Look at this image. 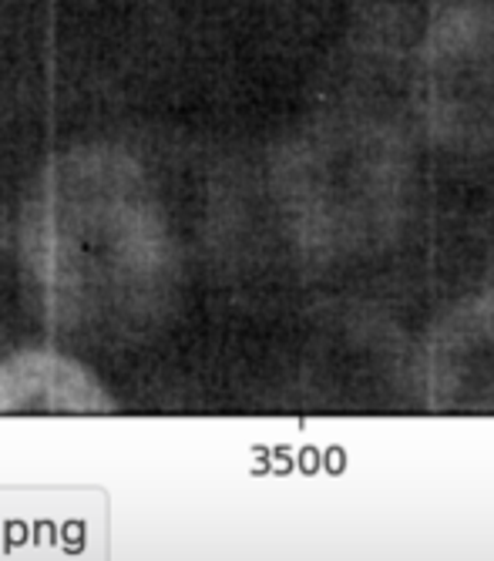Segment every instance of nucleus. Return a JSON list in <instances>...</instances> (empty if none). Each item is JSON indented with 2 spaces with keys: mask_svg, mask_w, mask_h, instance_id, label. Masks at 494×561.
<instances>
[{
  "mask_svg": "<svg viewBox=\"0 0 494 561\" xmlns=\"http://www.w3.org/2000/svg\"><path fill=\"white\" fill-rule=\"evenodd\" d=\"M310 226L333 252H367L390 239L407 198V156L387 128L354 118L310 148Z\"/></svg>",
  "mask_w": 494,
  "mask_h": 561,
  "instance_id": "f257e3e1",
  "label": "nucleus"
},
{
  "mask_svg": "<svg viewBox=\"0 0 494 561\" xmlns=\"http://www.w3.org/2000/svg\"><path fill=\"white\" fill-rule=\"evenodd\" d=\"M414 105L424 131L458 156H494V8L437 14L417 47Z\"/></svg>",
  "mask_w": 494,
  "mask_h": 561,
  "instance_id": "f03ea898",
  "label": "nucleus"
},
{
  "mask_svg": "<svg viewBox=\"0 0 494 561\" xmlns=\"http://www.w3.org/2000/svg\"><path fill=\"white\" fill-rule=\"evenodd\" d=\"M437 411H494V302L471 299L444 320L427 350Z\"/></svg>",
  "mask_w": 494,
  "mask_h": 561,
  "instance_id": "7ed1b4c3",
  "label": "nucleus"
}]
</instances>
